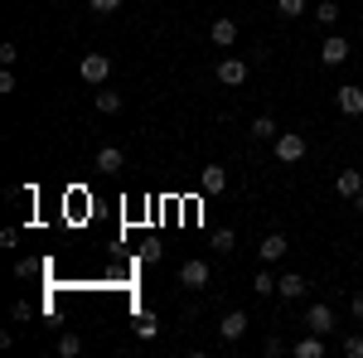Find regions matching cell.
<instances>
[{
  "label": "cell",
  "instance_id": "cell-1",
  "mask_svg": "<svg viewBox=\"0 0 363 358\" xmlns=\"http://www.w3.org/2000/svg\"><path fill=\"white\" fill-rule=\"evenodd\" d=\"M306 136H301V131H281L277 136V160L281 165H301V160H306Z\"/></svg>",
  "mask_w": 363,
  "mask_h": 358
},
{
  "label": "cell",
  "instance_id": "cell-2",
  "mask_svg": "<svg viewBox=\"0 0 363 358\" xmlns=\"http://www.w3.org/2000/svg\"><path fill=\"white\" fill-rule=\"evenodd\" d=\"M78 73H83V83L107 87V78H112V54H87L83 63H78Z\"/></svg>",
  "mask_w": 363,
  "mask_h": 358
},
{
  "label": "cell",
  "instance_id": "cell-3",
  "mask_svg": "<svg viewBox=\"0 0 363 358\" xmlns=\"http://www.w3.org/2000/svg\"><path fill=\"white\" fill-rule=\"evenodd\" d=\"M208 262H203V257H189V262H184V267H179V286H184V291H203V286H208Z\"/></svg>",
  "mask_w": 363,
  "mask_h": 358
},
{
  "label": "cell",
  "instance_id": "cell-4",
  "mask_svg": "<svg viewBox=\"0 0 363 358\" xmlns=\"http://www.w3.org/2000/svg\"><path fill=\"white\" fill-rule=\"evenodd\" d=\"M218 83H223V87H242V83H247V63L233 58V54H223V58H218Z\"/></svg>",
  "mask_w": 363,
  "mask_h": 358
},
{
  "label": "cell",
  "instance_id": "cell-5",
  "mask_svg": "<svg viewBox=\"0 0 363 358\" xmlns=\"http://www.w3.org/2000/svg\"><path fill=\"white\" fill-rule=\"evenodd\" d=\"M320 63H325V68H339V63H349V39H344V34H330V39L320 44Z\"/></svg>",
  "mask_w": 363,
  "mask_h": 358
},
{
  "label": "cell",
  "instance_id": "cell-6",
  "mask_svg": "<svg viewBox=\"0 0 363 358\" xmlns=\"http://www.w3.org/2000/svg\"><path fill=\"white\" fill-rule=\"evenodd\" d=\"M247 315H242V310H228L223 320H218V339H223V344H238V339H242V334H247Z\"/></svg>",
  "mask_w": 363,
  "mask_h": 358
},
{
  "label": "cell",
  "instance_id": "cell-7",
  "mask_svg": "<svg viewBox=\"0 0 363 358\" xmlns=\"http://www.w3.org/2000/svg\"><path fill=\"white\" fill-rule=\"evenodd\" d=\"M208 39H213V44H218V49H233V44H238V20H228V15H218V20H213V25H208Z\"/></svg>",
  "mask_w": 363,
  "mask_h": 358
},
{
  "label": "cell",
  "instance_id": "cell-8",
  "mask_svg": "<svg viewBox=\"0 0 363 358\" xmlns=\"http://www.w3.org/2000/svg\"><path fill=\"white\" fill-rule=\"evenodd\" d=\"M306 291H310V281H306L301 272H286V276H277V296H281V301H301Z\"/></svg>",
  "mask_w": 363,
  "mask_h": 358
},
{
  "label": "cell",
  "instance_id": "cell-9",
  "mask_svg": "<svg viewBox=\"0 0 363 358\" xmlns=\"http://www.w3.org/2000/svg\"><path fill=\"white\" fill-rule=\"evenodd\" d=\"M306 330L310 334H335V310H330V305H310L306 310Z\"/></svg>",
  "mask_w": 363,
  "mask_h": 358
},
{
  "label": "cell",
  "instance_id": "cell-10",
  "mask_svg": "<svg viewBox=\"0 0 363 358\" xmlns=\"http://www.w3.org/2000/svg\"><path fill=\"white\" fill-rule=\"evenodd\" d=\"M359 189H363V169H339V179H335V194L339 198H359Z\"/></svg>",
  "mask_w": 363,
  "mask_h": 358
},
{
  "label": "cell",
  "instance_id": "cell-11",
  "mask_svg": "<svg viewBox=\"0 0 363 358\" xmlns=\"http://www.w3.org/2000/svg\"><path fill=\"white\" fill-rule=\"evenodd\" d=\"M199 189L203 194H223L228 189V169L223 165H203L199 169Z\"/></svg>",
  "mask_w": 363,
  "mask_h": 358
},
{
  "label": "cell",
  "instance_id": "cell-12",
  "mask_svg": "<svg viewBox=\"0 0 363 358\" xmlns=\"http://www.w3.org/2000/svg\"><path fill=\"white\" fill-rule=\"evenodd\" d=\"M262 262H267V267H272V262H281V257H286V252H291V242H286V233H267V237H262Z\"/></svg>",
  "mask_w": 363,
  "mask_h": 358
},
{
  "label": "cell",
  "instance_id": "cell-13",
  "mask_svg": "<svg viewBox=\"0 0 363 358\" xmlns=\"http://www.w3.org/2000/svg\"><path fill=\"white\" fill-rule=\"evenodd\" d=\"M335 102H339V111H344V116H363V87H339L335 92Z\"/></svg>",
  "mask_w": 363,
  "mask_h": 358
},
{
  "label": "cell",
  "instance_id": "cell-14",
  "mask_svg": "<svg viewBox=\"0 0 363 358\" xmlns=\"http://www.w3.org/2000/svg\"><path fill=\"white\" fill-rule=\"evenodd\" d=\"M291 354L296 358H325V334H301Z\"/></svg>",
  "mask_w": 363,
  "mask_h": 358
},
{
  "label": "cell",
  "instance_id": "cell-15",
  "mask_svg": "<svg viewBox=\"0 0 363 358\" xmlns=\"http://www.w3.org/2000/svg\"><path fill=\"white\" fill-rule=\"evenodd\" d=\"M121 165H126L121 145H102V150H97V169H102V174H116Z\"/></svg>",
  "mask_w": 363,
  "mask_h": 358
},
{
  "label": "cell",
  "instance_id": "cell-16",
  "mask_svg": "<svg viewBox=\"0 0 363 358\" xmlns=\"http://www.w3.org/2000/svg\"><path fill=\"white\" fill-rule=\"evenodd\" d=\"M252 291H257L262 301H267V296H277V276L267 272V262H262V267H257V276H252Z\"/></svg>",
  "mask_w": 363,
  "mask_h": 358
},
{
  "label": "cell",
  "instance_id": "cell-17",
  "mask_svg": "<svg viewBox=\"0 0 363 358\" xmlns=\"http://www.w3.org/2000/svg\"><path fill=\"white\" fill-rule=\"evenodd\" d=\"M92 107L102 111V116H116V111H121V92H107V87H102V92L92 97Z\"/></svg>",
  "mask_w": 363,
  "mask_h": 358
},
{
  "label": "cell",
  "instance_id": "cell-18",
  "mask_svg": "<svg viewBox=\"0 0 363 358\" xmlns=\"http://www.w3.org/2000/svg\"><path fill=\"white\" fill-rule=\"evenodd\" d=\"M315 25H325V29L339 25V5L335 0H320V5H315Z\"/></svg>",
  "mask_w": 363,
  "mask_h": 358
},
{
  "label": "cell",
  "instance_id": "cell-19",
  "mask_svg": "<svg viewBox=\"0 0 363 358\" xmlns=\"http://www.w3.org/2000/svg\"><path fill=\"white\" fill-rule=\"evenodd\" d=\"M252 136H257V140H277L281 136L277 116H257V121H252Z\"/></svg>",
  "mask_w": 363,
  "mask_h": 358
},
{
  "label": "cell",
  "instance_id": "cell-20",
  "mask_svg": "<svg viewBox=\"0 0 363 358\" xmlns=\"http://www.w3.org/2000/svg\"><path fill=\"white\" fill-rule=\"evenodd\" d=\"M155 330H160V320H155L150 310H140V315H136V334H140V339H155Z\"/></svg>",
  "mask_w": 363,
  "mask_h": 358
},
{
  "label": "cell",
  "instance_id": "cell-21",
  "mask_svg": "<svg viewBox=\"0 0 363 358\" xmlns=\"http://www.w3.org/2000/svg\"><path fill=\"white\" fill-rule=\"evenodd\" d=\"M58 354L78 358V354H83V339H78V334H58Z\"/></svg>",
  "mask_w": 363,
  "mask_h": 358
},
{
  "label": "cell",
  "instance_id": "cell-22",
  "mask_svg": "<svg viewBox=\"0 0 363 358\" xmlns=\"http://www.w3.org/2000/svg\"><path fill=\"white\" fill-rule=\"evenodd\" d=\"M277 15H286V20H301V15H306V0H277Z\"/></svg>",
  "mask_w": 363,
  "mask_h": 358
},
{
  "label": "cell",
  "instance_id": "cell-23",
  "mask_svg": "<svg viewBox=\"0 0 363 358\" xmlns=\"http://www.w3.org/2000/svg\"><path fill=\"white\" fill-rule=\"evenodd\" d=\"M339 349H344V358H363V334H349Z\"/></svg>",
  "mask_w": 363,
  "mask_h": 358
},
{
  "label": "cell",
  "instance_id": "cell-24",
  "mask_svg": "<svg viewBox=\"0 0 363 358\" xmlns=\"http://www.w3.org/2000/svg\"><path fill=\"white\" fill-rule=\"evenodd\" d=\"M233 242H238V233H233V228H223V233L213 237V247H218V252H233Z\"/></svg>",
  "mask_w": 363,
  "mask_h": 358
},
{
  "label": "cell",
  "instance_id": "cell-25",
  "mask_svg": "<svg viewBox=\"0 0 363 358\" xmlns=\"http://www.w3.org/2000/svg\"><path fill=\"white\" fill-rule=\"evenodd\" d=\"M92 5V15H112V10H121V0H87Z\"/></svg>",
  "mask_w": 363,
  "mask_h": 358
},
{
  "label": "cell",
  "instance_id": "cell-26",
  "mask_svg": "<svg viewBox=\"0 0 363 358\" xmlns=\"http://www.w3.org/2000/svg\"><path fill=\"white\" fill-rule=\"evenodd\" d=\"M15 58H20V49H15V44H0V63H5V68H15Z\"/></svg>",
  "mask_w": 363,
  "mask_h": 358
},
{
  "label": "cell",
  "instance_id": "cell-27",
  "mask_svg": "<svg viewBox=\"0 0 363 358\" xmlns=\"http://www.w3.org/2000/svg\"><path fill=\"white\" fill-rule=\"evenodd\" d=\"M349 315H354V320H363V291L354 296V301H349Z\"/></svg>",
  "mask_w": 363,
  "mask_h": 358
},
{
  "label": "cell",
  "instance_id": "cell-28",
  "mask_svg": "<svg viewBox=\"0 0 363 358\" xmlns=\"http://www.w3.org/2000/svg\"><path fill=\"white\" fill-rule=\"evenodd\" d=\"M354 208H359V213H363V189H359V198H354Z\"/></svg>",
  "mask_w": 363,
  "mask_h": 358
}]
</instances>
